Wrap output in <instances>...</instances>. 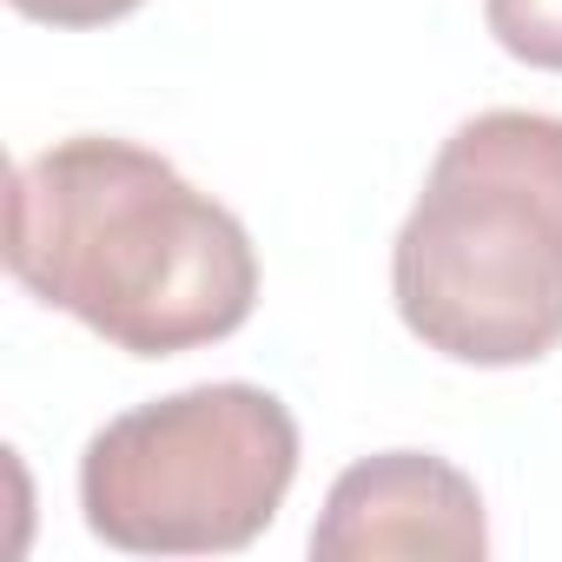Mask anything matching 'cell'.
I'll list each match as a JSON object with an SVG mask.
<instances>
[{
    "label": "cell",
    "instance_id": "4",
    "mask_svg": "<svg viewBox=\"0 0 562 562\" xmlns=\"http://www.w3.org/2000/svg\"><path fill=\"white\" fill-rule=\"evenodd\" d=\"M490 549L483 490L437 450H378L358 457L312 522L318 562H391V555H437L470 562Z\"/></svg>",
    "mask_w": 562,
    "mask_h": 562
},
{
    "label": "cell",
    "instance_id": "3",
    "mask_svg": "<svg viewBox=\"0 0 562 562\" xmlns=\"http://www.w3.org/2000/svg\"><path fill=\"white\" fill-rule=\"evenodd\" d=\"M299 483V417L265 384H192L120 411L80 450V516L126 555L251 549Z\"/></svg>",
    "mask_w": 562,
    "mask_h": 562
},
{
    "label": "cell",
    "instance_id": "1",
    "mask_svg": "<svg viewBox=\"0 0 562 562\" xmlns=\"http://www.w3.org/2000/svg\"><path fill=\"white\" fill-rule=\"evenodd\" d=\"M8 271L126 358L225 345L258 305L245 218L113 133H74L14 166Z\"/></svg>",
    "mask_w": 562,
    "mask_h": 562
},
{
    "label": "cell",
    "instance_id": "6",
    "mask_svg": "<svg viewBox=\"0 0 562 562\" xmlns=\"http://www.w3.org/2000/svg\"><path fill=\"white\" fill-rule=\"evenodd\" d=\"M8 8L41 27H113V21L139 14L146 0H8Z\"/></svg>",
    "mask_w": 562,
    "mask_h": 562
},
{
    "label": "cell",
    "instance_id": "5",
    "mask_svg": "<svg viewBox=\"0 0 562 562\" xmlns=\"http://www.w3.org/2000/svg\"><path fill=\"white\" fill-rule=\"evenodd\" d=\"M483 27L509 60L562 74V0H483Z\"/></svg>",
    "mask_w": 562,
    "mask_h": 562
},
{
    "label": "cell",
    "instance_id": "2",
    "mask_svg": "<svg viewBox=\"0 0 562 562\" xmlns=\"http://www.w3.org/2000/svg\"><path fill=\"white\" fill-rule=\"evenodd\" d=\"M391 299L450 364L562 351V113L490 106L437 146L391 245Z\"/></svg>",
    "mask_w": 562,
    "mask_h": 562
}]
</instances>
